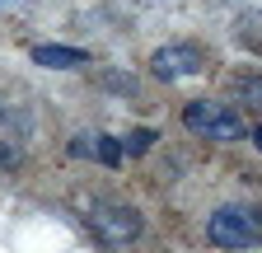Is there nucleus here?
<instances>
[{"label": "nucleus", "mask_w": 262, "mask_h": 253, "mask_svg": "<svg viewBox=\"0 0 262 253\" xmlns=\"http://www.w3.org/2000/svg\"><path fill=\"white\" fill-rule=\"evenodd\" d=\"M150 141H155L150 132H136V136H126V145H122V150H126V155H141V150H150Z\"/></svg>", "instance_id": "nucleus-8"}, {"label": "nucleus", "mask_w": 262, "mask_h": 253, "mask_svg": "<svg viewBox=\"0 0 262 253\" xmlns=\"http://www.w3.org/2000/svg\"><path fill=\"white\" fill-rule=\"evenodd\" d=\"M89 225H94V235L103 239V244H136V235H141V216H136V206H126V202H117V197H94L89 202Z\"/></svg>", "instance_id": "nucleus-2"}, {"label": "nucleus", "mask_w": 262, "mask_h": 253, "mask_svg": "<svg viewBox=\"0 0 262 253\" xmlns=\"http://www.w3.org/2000/svg\"><path fill=\"white\" fill-rule=\"evenodd\" d=\"M33 61L38 66H80L84 61V52H75V47H52V43H42V47H33Z\"/></svg>", "instance_id": "nucleus-5"}, {"label": "nucleus", "mask_w": 262, "mask_h": 253, "mask_svg": "<svg viewBox=\"0 0 262 253\" xmlns=\"http://www.w3.org/2000/svg\"><path fill=\"white\" fill-rule=\"evenodd\" d=\"M94 150H98V160H103L108 169H117V164H122V155H126L113 136H98V141H94Z\"/></svg>", "instance_id": "nucleus-7"}, {"label": "nucleus", "mask_w": 262, "mask_h": 253, "mask_svg": "<svg viewBox=\"0 0 262 253\" xmlns=\"http://www.w3.org/2000/svg\"><path fill=\"white\" fill-rule=\"evenodd\" d=\"M239 103L253 108V113H262V75H244L239 80Z\"/></svg>", "instance_id": "nucleus-6"}, {"label": "nucleus", "mask_w": 262, "mask_h": 253, "mask_svg": "<svg viewBox=\"0 0 262 253\" xmlns=\"http://www.w3.org/2000/svg\"><path fill=\"white\" fill-rule=\"evenodd\" d=\"M206 235L215 248H257L262 244V211L248 202H229L206 220Z\"/></svg>", "instance_id": "nucleus-1"}, {"label": "nucleus", "mask_w": 262, "mask_h": 253, "mask_svg": "<svg viewBox=\"0 0 262 253\" xmlns=\"http://www.w3.org/2000/svg\"><path fill=\"white\" fill-rule=\"evenodd\" d=\"M206 66V56L196 52L192 43H173V47H159L155 56H150V71L159 75V80H183V75H196Z\"/></svg>", "instance_id": "nucleus-4"}, {"label": "nucleus", "mask_w": 262, "mask_h": 253, "mask_svg": "<svg viewBox=\"0 0 262 253\" xmlns=\"http://www.w3.org/2000/svg\"><path fill=\"white\" fill-rule=\"evenodd\" d=\"M183 122L192 126L196 136H206V141H239L244 136V117L229 113L220 99H192L183 108Z\"/></svg>", "instance_id": "nucleus-3"}, {"label": "nucleus", "mask_w": 262, "mask_h": 253, "mask_svg": "<svg viewBox=\"0 0 262 253\" xmlns=\"http://www.w3.org/2000/svg\"><path fill=\"white\" fill-rule=\"evenodd\" d=\"M253 141H257V150H262V126H253Z\"/></svg>", "instance_id": "nucleus-9"}]
</instances>
